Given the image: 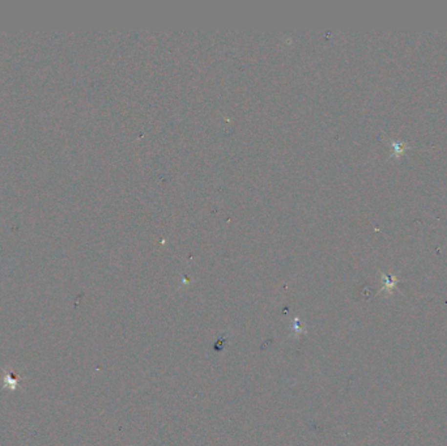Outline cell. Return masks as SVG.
Masks as SVG:
<instances>
[{
	"instance_id": "obj_1",
	"label": "cell",
	"mask_w": 447,
	"mask_h": 446,
	"mask_svg": "<svg viewBox=\"0 0 447 446\" xmlns=\"http://www.w3.org/2000/svg\"><path fill=\"white\" fill-rule=\"evenodd\" d=\"M383 279H384L383 289H387V291H392L396 287V284H398V280L394 279V277H390V276L383 275Z\"/></svg>"
}]
</instances>
